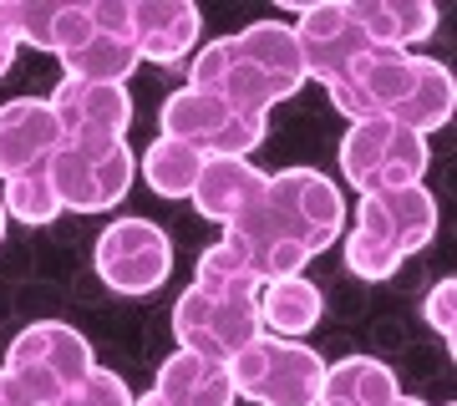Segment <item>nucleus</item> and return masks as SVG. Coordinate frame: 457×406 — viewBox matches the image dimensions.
I'll return each mask as SVG.
<instances>
[{"instance_id":"14","label":"nucleus","mask_w":457,"mask_h":406,"mask_svg":"<svg viewBox=\"0 0 457 406\" xmlns=\"http://www.w3.org/2000/svg\"><path fill=\"white\" fill-rule=\"evenodd\" d=\"M290 11H300V21H295L290 31H295V46H300V62H305V77H315L320 87L341 77L361 51H371V41L351 21V5H305V0H290Z\"/></svg>"},{"instance_id":"6","label":"nucleus","mask_w":457,"mask_h":406,"mask_svg":"<svg viewBox=\"0 0 457 406\" xmlns=\"http://www.w3.org/2000/svg\"><path fill=\"white\" fill-rule=\"evenodd\" d=\"M228 381H234V396L254 406H315L320 381H326V360L300 341L260 336L228 360Z\"/></svg>"},{"instance_id":"24","label":"nucleus","mask_w":457,"mask_h":406,"mask_svg":"<svg viewBox=\"0 0 457 406\" xmlns=\"http://www.w3.org/2000/svg\"><path fill=\"white\" fill-rule=\"evenodd\" d=\"M0 203H5V219H21V224H31V228L51 224V219L62 213V198H56V188H51L46 168L11 178L5 183V194H0Z\"/></svg>"},{"instance_id":"15","label":"nucleus","mask_w":457,"mask_h":406,"mask_svg":"<svg viewBox=\"0 0 457 406\" xmlns=\"http://www.w3.org/2000/svg\"><path fill=\"white\" fill-rule=\"evenodd\" d=\"M264 194H270V173H260L249 158H204L188 198H194V209L204 219L239 228L264 209Z\"/></svg>"},{"instance_id":"17","label":"nucleus","mask_w":457,"mask_h":406,"mask_svg":"<svg viewBox=\"0 0 457 406\" xmlns=\"http://www.w3.org/2000/svg\"><path fill=\"white\" fill-rule=\"evenodd\" d=\"M56 147H62V128L46 97H11L0 107V178L5 183L46 168Z\"/></svg>"},{"instance_id":"20","label":"nucleus","mask_w":457,"mask_h":406,"mask_svg":"<svg viewBox=\"0 0 457 406\" xmlns=\"http://www.w3.org/2000/svg\"><path fill=\"white\" fill-rule=\"evenodd\" d=\"M153 391H158L168 406H234L239 402L224 360L194 356V351H173V356L158 366Z\"/></svg>"},{"instance_id":"29","label":"nucleus","mask_w":457,"mask_h":406,"mask_svg":"<svg viewBox=\"0 0 457 406\" xmlns=\"http://www.w3.org/2000/svg\"><path fill=\"white\" fill-rule=\"evenodd\" d=\"M16 36L5 31V21H0V77H5V71H11V66H16Z\"/></svg>"},{"instance_id":"13","label":"nucleus","mask_w":457,"mask_h":406,"mask_svg":"<svg viewBox=\"0 0 457 406\" xmlns=\"http://www.w3.org/2000/svg\"><path fill=\"white\" fill-rule=\"evenodd\" d=\"M66 77H82V81H122L143 66L137 56V41H132V0H92V31L77 51L62 56Z\"/></svg>"},{"instance_id":"18","label":"nucleus","mask_w":457,"mask_h":406,"mask_svg":"<svg viewBox=\"0 0 457 406\" xmlns=\"http://www.w3.org/2000/svg\"><path fill=\"white\" fill-rule=\"evenodd\" d=\"M204 16L188 0H132V41L137 56L153 66H179L183 56H194Z\"/></svg>"},{"instance_id":"16","label":"nucleus","mask_w":457,"mask_h":406,"mask_svg":"<svg viewBox=\"0 0 457 406\" xmlns=\"http://www.w3.org/2000/svg\"><path fill=\"white\" fill-rule=\"evenodd\" d=\"M0 21L16 36V46L66 56L92 31V0H0Z\"/></svg>"},{"instance_id":"7","label":"nucleus","mask_w":457,"mask_h":406,"mask_svg":"<svg viewBox=\"0 0 457 406\" xmlns=\"http://www.w3.org/2000/svg\"><path fill=\"white\" fill-rule=\"evenodd\" d=\"M5 371L16 376L41 406H51L56 396H66L77 381H87V376L97 371V351H92V341H87L82 330H71V325L36 320L11 341Z\"/></svg>"},{"instance_id":"8","label":"nucleus","mask_w":457,"mask_h":406,"mask_svg":"<svg viewBox=\"0 0 457 406\" xmlns=\"http://www.w3.org/2000/svg\"><path fill=\"white\" fill-rule=\"evenodd\" d=\"M158 122H163V137L188 143L198 158H249L264 143V132H270V117L239 112L224 97L198 92V87H179L163 102Z\"/></svg>"},{"instance_id":"11","label":"nucleus","mask_w":457,"mask_h":406,"mask_svg":"<svg viewBox=\"0 0 457 406\" xmlns=\"http://www.w3.org/2000/svg\"><path fill=\"white\" fill-rule=\"evenodd\" d=\"M46 102L56 128H62V143H128V128H132L128 87L62 77Z\"/></svg>"},{"instance_id":"22","label":"nucleus","mask_w":457,"mask_h":406,"mask_svg":"<svg viewBox=\"0 0 457 406\" xmlns=\"http://www.w3.org/2000/svg\"><path fill=\"white\" fill-rule=\"evenodd\" d=\"M402 396L396 371L376 356H345L336 366H326L320 381V402L315 406H392Z\"/></svg>"},{"instance_id":"1","label":"nucleus","mask_w":457,"mask_h":406,"mask_svg":"<svg viewBox=\"0 0 457 406\" xmlns=\"http://www.w3.org/2000/svg\"><path fill=\"white\" fill-rule=\"evenodd\" d=\"M224 234L245 249L260 285L290 279L345 234V198L320 168H285V173H270L264 209Z\"/></svg>"},{"instance_id":"5","label":"nucleus","mask_w":457,"mask_h":406,"mask_svg":"<svg viewBox=\"0 0 457 406\" xmlns=\"http://www.w3.org/2000/svg\"><path fill=\"white\" fill-rule=\"evenodd\" d=\"M173 336L179 351L209 360H234L245 345H254L264 336L260 330V290H204L188 285L173 305Z\"/></svg>"},{"instance_id":"27","label":"nucleus","mask_w":457,"mask_h":406,"mask_svg":"<svg viewBox=\"0 0 457 406\" xmlns=\"http://www.w3.org/2000/svg\"><path fill=\"white\" fill-rule=\"evenodd\" d=\"M422 315H427V325L437 330L442 341H447V351H453L457 345V279H437V285H432Z\"/></svg>"},{"instance_id":"19","label":"nucleus","mask_w":457,"mask_h":406,"mask_svg":"<svg viewBox=\"0 0 457 406\" xmlns=\"http://www.w3.org/2000/svg\"><path fill=\"white\" fill-rule=\"evenodd\" d=\"M361 36L381 51H411L417 41L437 31L442 11L427 0H345Z\"/></svg>"},{"instance_id":"2","label":"nucleus","mask_w":457,"mask_h":406,"mask_svg":"<svg viewBox=\"0 0 457 406\" xmlns=\"http://www.w3.org/2000/svg\"><path fill=\"white\" fill-rule=\"evenodd\" d=\"M326 92L336 102V112H345L351 122L386 117V122L422 132V137L447 128L457 107V81L442 62L417 56V51H381V46L361 51L341 77L326 81Z\"/></svg>"},{"instance_id":"26","label":"nucleus","mask_w":457,"mask_h":406,"mask_svg":"<svg viewBox=\"0 0 457 406\" xmlns=\"http://www.w3.org/2000/svg\"><path fill=\"white\" fill-rule=\"evenodd\" d=\"M345 269L356 279H371L376 285V279H392L396 269H402V260H396L392 249H381L376 239H366V234L351 228V234H345Z\"/></svg>"},{"instance_id":"23","label":"nucleus","mask_w":457,"mask_h":406,"mask_svg":"<svg viewBox=\"0 0 457 406\" xmlns=\"http://www.w3.org/2000/svg\"><path fill=\"white\" fill-rule=\"evenodd\" d=\"M137 168H143V183L153 188L158 198H188L198 183V168H204V158H198L188 143H179V137H153V143L143 147V158H137Z\"/></svg>"},{"instance_id":"3","label":"nucleus","mask_w":457,"mask_h":406,"mask_svg":"<svg viewBox=\"0 0 457 406\" xmlns=\"http://www.w3.org/2000/svg\"><path fill=\"white\" fill-rule=\"evenodd\" d=\"M305 62L295 46V31L285 21H254L245 31L219 36L209 46H198L188 87L224 97L228 107L254 117H270V107L295 97L305 87Z\"/></svg>"},{"instance_id":"28","label":"nucleus","mask_w":457,"mask_h":406,"mask_svg":"<svg viewBox=\"0 0 457 406\" xmlns=\"http://www.w3.org/2000/svg\"><path fill=\"white\" fill-rule=\"evenodd\" d=\"M0 406H41V402H36L31 391H26V386L16 381V376L0 366Z\"/></svg>"},{"instance_id":"10","label":"nucleus","mask_w":457,"mask_h":406,"mask_svg":"<svg viewBox=\"0 0 457 406\" xmlns=\"http://www.w3.org/2000/svg\"><path fill=\"white\" fill-rule=\"evenodd\" d=\"M97 275L117 294H153L173 275V244L153 219H117L97 239Z\"/></svg>"},{"instance_id":"9","label":"nucleus","mask_w":457,"mask_h":406,"mask_svg":"<svg viewBox=\"0 0 457 406\" xmlns=\"http://www.w3.org/2000/svg\"><path fill=\"white\" fill-rule=\"evenodd\" d=\"M51 188L71 213H102L122 203L137 178V158L128 143H62L46 162Z\"/></svg>"},{"instance_id":"25","label":"nucleus","mask_w":457,"mask_h":406,"mask_svg":"<svg viewBox=\"0 0 457 406\" xmlns=\"http://www.w3.org/2000/svg\"><path fill=\"white\" fill-rule=\"evenodd\" d=\"M51 406H132V391H128V381H122L117 371L97 366L87 381H77V386L66 391V396H56Z\"/></svg>"},{"instance_id":"21","label":"nucleus","mask_w":457,"mask_h":406,"mask_svg":"<svg viewBox=\"0 0 457 406\" xmlns=\"http://www.w3.org/2000/svg\"><path fill=\"white\" fill-rule=\"evenodd\" d=\"M320 315H326V300H320V290L305 275L260 285V330L264 336L300 341V336H311L315 325H320Z\"/></svg>"},{"instance_id":"30","label":"nucleus","mask_w":457,"mask_h":406,"mask_svg":"<svg viewBox=\"0 0 457 406\" xmlns=\"http://www.w3.org/2000/svg\"><path fill=\"white\" fill-rule=\"evenodd\" d=\"M132 406H168L158 391H143V396H132Z\"/></svg>"},{"instance_id":"12","label":"nucleus","mask_w":457,"mask_h":406,"mask_svg":"<svg viewBox=\"0 0 457 406\" xmlns=\"http://www.w3.org/2000/svg\"><path fill=\"white\" fill-rule=\"evenodd\" d=\"M356 234L376 239L381 249H392L407 264L417 249L437 239V198L417 188H392V194H366L356 203Z\"/></svg>"},{"instance_id":"4","label":"nucleus","mask_w":457,"mask_h":406,"mask_svg":"<svg viewBox=\"0 0 457 406\" xmlns=\"http://www.w3.org/2000/svg\"><path fill=\"white\" fill-rule=\"evenodd\" d=\"M432 168V147L422 132L396 128L386 117H361L341 137V173L345 183L366 194H392V188H417Z\"/></svg>"},{"instance_id":"32","label":"nucleus","mask_w":457,"mask_h":406,"mask_svg":"<svg viewBox=\"0 0 457 406\" xmlns=\"http://www.w3.org/2000/svg\"><path fill=\"white\" fill-rule=\"evenodd\" d=\"M0 239H5V203H0Z\"/></svg>"},{"instance_id":"31","label":"nucleus","mask_w":457,"mask_h":406,"mask_svg":"<svg viewBox=\"0 0 457 406\" xmlns=\"http://www.w3.org/2000/svg\"><path fill=\"white\" fill-rule=\"evenodd\" d=\"M392 406H427V402H417V396H407V391H402V396H396Z\"/></svg>"}]
</instances>
